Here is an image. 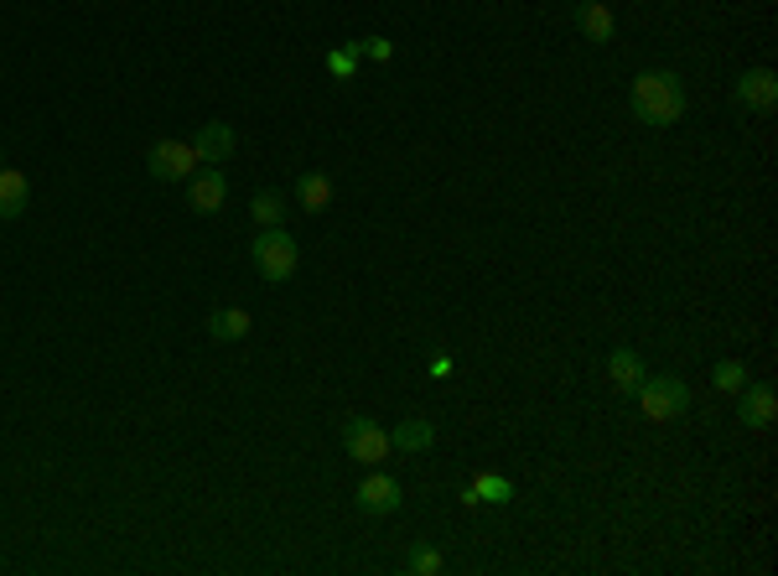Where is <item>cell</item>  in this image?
Here are the masks:
<instances>
[{
	"mask_svg": "<svg viewBox=\"0 0 778 576\" xmlns=\"http://www.w3.org/2000/svg\"><path fill=\"white\" fill-rule=\"evenodd\" d=\"M223 198H229V182H223L219 166H208V172H193L187 177V208L198 214V219H213L223 208Z\"/></svg>",
	"mask_w": 778,
	"mask_h": 576,
	"instance_id": "ba28073f",
	"label": "cell"
},
{
	"mask_svg": "<svg viewBox=\"0 0 778 576\" xmlns=\"http://www.w3.org/2000/svg\"><path fill=\"white\" fill-rule=\"evenodd\" d=\"M322 62H327V73H333L338 83H353V79H359V58H353L348 47H333V53H327Z\"/></svg>",
	"mask_w": 778,
	"mask_h": 576,
	"instance_id": "44dd1931",
	"label": "cell"
},
{
	"mask_svg": "<svg viewBox=\"0 0 778 576\" xmlns=\"http://www.w3.org/2000/svg\"><path fill=\"white\" fill-rule=\"evenodd\" d=\"M742 395V426H753V431H763V426H774L778 416V395H774V384H742L738 390Z\"/></svg>",
	"mask_w": 778,
	"mask_h": 576,
	"instance_id": "30bf717a",
	"label": "cell"
},
{
	"mask_svg": "<svg viewBox=\"0 0 778 576\" xmlns=\"http://www.w3.org/2000/svg\"><path fill=\"white\" fill-rule=\"evenodd\" d=\"M431 441H437V431H431V421H420V416H405L395 431H390V447H395V452H405V458L426 452Z\"/></svg>",
	"mask_w": 778,
	"mask_h": 576,
	"instance_id": "5bb4252c",
	"label": "cell"
},
{
	"mask_svg": "<svg viewBox=\"0 0 778 576\" xmlns=\"http://www.w3.org/2000/svg\"><path fill=\"white\" fill-rule=\"evenodd\" d=\"M249 260H255V270L265 280H291L301 265V250L286 229H259V239L249 244Z\"/></svg>",
	"mask_w": 778,
	"mask_h": 576,
	"instance_id": "3957f363",
	"label": "cell"
},
{
	"mask_svg": "<svg viewBox=\"0 0 778 576\" xmlns=\"http://www.w3.org/2000/svg\"><path fill=\"white\" fill-rule=\"evenodd\" d=\"M711 384H717V390H727V395H738L742 384H747V364H738V358H721L717 369H711Z\"/></svg>",
	"mask_w": 778,
	"mask_h": 576,
	"instance_id": "d6986e66",
	"label": "cell"
},
{
	"mask_svg": "<svg viewBox=\"0 0 778 576\" xmlns=\"http://www.w3.org/2000/svg\"><path fill=\"white\" fill-rule=\"evenodd\" d=\"M643 375H649V369H643V358L634 354V348H613V354H607V384H613L618 395H634L643 384Z\"/></svg>",
	"mask_w": 778,
	"mask_h": 576,
	"instance_id": "8fae6325",
	"label": "cell"
},
{
	"mask_svg": "<svg viewBox=\"0 0 778 576\" xmlns=\"http://www.w3.org/2000/svg\"><path fill=\"white\" fill-rule=\"evenodd\" d=\"M634 395H639L643 421H680L690 411V390H685V379H675V375H643V384Z\"/></svg>",
	"mask_w": 778,
	"mask_h": 576,
	"instance_id": "7a4b0ae2",
	"label": "cell"
},
{
	"mask_svg": "<svg viewBox=\"0 0 778 576\" xmlns=\"http://www.w3.org/2000/svg\"><path fill=\"white\" fill-rule=\"evenodd\" d=\"M193 151H198L202 166H219V161H229L240 151V140H234V130H229L223 119H208V125L193 130Z\"/></svg>",
	"mask_w": 778,
	"mask_h": 576,
	"instance_id": "9c48e42d",
	"label": "cell"
},
{
	"mask_svg": "<svg viewBox=\"0 0 778 576\" xmlns=\"http://www.w3.org/2000/svg\"><path fill=\"white\" fill-rule=\"evenodd\" d=\"M348 53H353V58H369V62H390L395 58V42L390 37H359V42H348Z\"/></svg>",
	"mask_w": 778,
	"mask_h": 576,
	"instance_id": "ffe728a7",
	"label": "cell"
},
{
	"mask_svg": "<svg viewBox=\"0 0 778 576\" xmlns=\"http://www.w3.org/2000/svg\"><path fill=\"white\" fill-rule=\"evenodd\" d=\"M26 203H32V182H26V172L0 166V223L21 219V214H26Z\"/></svg>",
	"mask_w": 778,
	"mask_h": 576,
	"instance_id": "7c38bea8",
	"label": "cell"
},
{
	"mask_svg": "<svg viewBox=\"0 0 778 576\" xmlns=\"http://www.w3.org/2000/svg\"><path fill=\"white\" fill-rule=\"evenodd\" d=\"M732 100H738L742 110H753V115H768L778 104V73L774 68H747L738 79V89H732Z\"/></svg>",
	"mask_w": 778,
	"mask_h": 576,
	"instance_id": "8992f818",
	"label": "cell"
},
{
	"mask_svg": "<svg viewBox=\"0 0 778 576\" xmlns=\"http://www.w3.org/2000/svg\"><path fill=\"white\" fill-rule=\"evenodd\" d=\"M249 214H255L259 229H280V223H286V198H280V193H255Z\"/></svg>",
	"mask_w": 778,
	"mask_h": 576,
	"instance_id": "ac0fdd59",
	"label": "cell"
},
{
	"mask_svg": "<svg viewBox=\"0 0 778 576\" xmlns=\"http://www.w3.org/2000/svg\"><path fill=\"white\" fill-rule=\"evenodd\" d=\"M405 566H410L416 576H437V572H441V556L431 551V545H416V551L405 556Z\"/></svg>",
	"mask_w": 778,
	"mask_h": 576,
	"instance_id": "7402d4cb",
	"label": "cell"
},
{
	"mask_svg": "<svg viewBox=\"0 0 778 576\" xmlns=\"http://www.w3.org/2000/svg\"><path fill=\"white\" fill-rule=\"evenodd\" d=\"M297 203L306 214H327L333 208V182L322 177V172H301L297 177Z\"/></svg>",
	"mask_w": 778,
	"mask_h": 576,
	"instance_id": "2e32d148",
	"label": "cell"
},
{
	"mask_svg": "<svg viewBox=\"0 0 778 576\" xmlns=\"http://www.w3.org/2000/svg\"><path fill=\"white\" fill-rule=\"evenodd\" d=\"M0 166H5V161H0Z\"/></svg>",
	"mask_w": 778,
	"mask_h": 576,
	"instance_id": "cb8c5ba5",
	"label": "cell"
},
{
	"mask_svg": "<svg viewBox=\"0 0 778 576\" xmlns=\"http://www.w3.org/2000/svg\"><path fill=\"white\" fill-rule=\"evenodd\" d=\"M342 452L353 462H363V468H380L395 447H390V431H384V426H374L369 416H353L342 426Z\"/></svg>",
	"mask_w": 778,
	"mask_h": 576,
	"instance_id": "277c9868",
	"label": "cell"
},
{
	"mask_svg": "<svg viewBox=\"0 0 778 576\" xmlns=\"http://www.w3.org/2000/svg\"><path fill=\"white\" fill-rule=\"evenodd\" d=\"M208 338H219V343L249 338V312H244V307H219V312L208 318Z\"/></svg>",
	"mask_w": 778,
	"mask_h": 576,
	"instance_id": "9a60e30c",
	"label": "cell"
},
{
	"mask_svg": "<svg viewBox=\"0 0 778 576\" xmlns=\"http://www.w3.org/2000/svg\"><path fill=\"white\" fill-rule=\"evenodd\" d=\"M577 26L587 42H613L618 32V16H613V5L607 0H581L577 5Z\"/></svg>",
	"mask_w": 778,
	"mask_h": 576,
	"instance_id": "4fadbf2b",
	"label": "cell"
},
{
	"mask_svg": "<svg viewBox=\"0 0 778 576\" xmlns=\"http://www.w3.org/2000/svg\"><path fill=\"white\" fill-rule=\"evenodd\" d=\"M202 161H198V151H193V140H156L151 146V157H146V172L156 182H187L193 172H198Z\"/></svg>",
	"mask_w": 778,
	"mask_h": 576,
	"instance_id": "5b68a950",
	"label": "cell"
},
{
	"mask_svg": "<svg viewBox=\"0 0 778 576\" xmlns=\"http://www.w3.org/2000/svg\"><path fill=\"white\" fill-rule=\"evenodd\" d=\"M628 110L643 119V125H675L685 115V83L675 73H639L628 83Z\"/></svg>",
	"mask_w": 778,
	"mask_h": 576,
	"instance_id": "6da1fadb",
	"label": "cell"
},
{
	"mask_svg": "<svg viewBox=\"0 0 778 576\" xmlns=\"http://www.w3.org/2000/svg\"><path fill=\"white\" fill-rule=\"evenodd\" d=\"M353 498H359V509H363V515L384 519V515H395V509H399V498H405V488H399V483H395L390 473H380V468H374V473H369V477L359 483V494H353Z\"/></svg>",
	"mask_w": 778,
	"mask_h": 576,
	"instance_id": "52a82bcc",
	"label": "cell"
},
{
	"mask_svg": "<svg viewBox=\"0 0 778 576\" xmlns=\"http://www.w3.org/2000/svg\"><path fill=\"white\" fill-rule=\"evenodd\" d=\"M473 494H478V504H509V498H514V483L503 473H478L473 477Z\"/></svg>",
	"mask_w": 778,
	"mask_h": 576,
	"instance_id": "e0dca14e",
	"label": "cell"
},
{
	"mask_svg": "<svg viewBox=\"0 0 778 576\" xmlns=\"http://www.w3.org/2000/svg\"><path fill=\"white\" fill-rule=\"evenodd\" d=\"M446 375H452V358L437 354V358H431V379H446Z\"/></svg>",
	"mask_w": 778,
	"mask_h": 576,
	"instance_id": "603a6c76",
	"label": "cell"
}]
</instances>
